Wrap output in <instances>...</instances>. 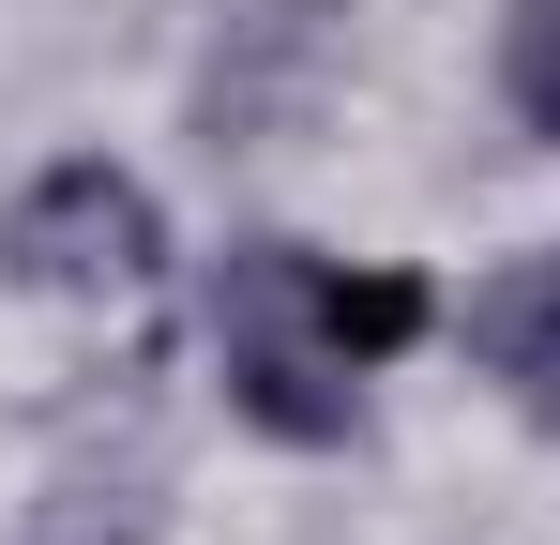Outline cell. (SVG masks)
<instances>
[{"label":"cell","instance_id":"2","mask_svg":"<svg viewBox=\"0 0 560 545\" xmlns=\"http://www.w3.org/2000/svg\"><path fill=\"white\" fill-rule=\"evenodd\" d=\"M0 272L46 288V303H137L167 272V212H152V182H121L106 152H61L0 212Z\"/></svg>","mask_w":560,"mask_h":545},{"label":"cell","instance_id":"1","mask_svg":"<svg viewBox=\"0 0 560 545\" xmlns=\"http://www.w3.org/2000/svg\"><path fill=\"white\" fill-rule=\"evenodd\" d=\"M212 363H228V409L288 454H334L364 425V363L334 334V258L318 243H228L212 272Z\"/></svg>","mask_w":560,"mask_h":545},{"label":"cell","instance_id":"3","mask_svg":"<svg viewBox=\"0 0 560 545\" xmlns=\"http://www.w3.org/2000/svg\"><path fill=\"white\" fill-rule=\"evenodd\" d=\"M469 363H485L530 425H560V243L469 288Z\"/></svg>","mask_w":560,"mask_h":545},{"label":"cell","instance_id":"4","mask_svg":"<svg viewBox=\"0 0 560 545\" xmlns=\"http://www.w3.org/2000/svg\"><path fill=\"white\" fill-rule=\"evenodd\" d=\"M500 106H515V137H560V0L500 15Z\"/></svg>","mask_w":560,"mask_h":545}]
</instances>
